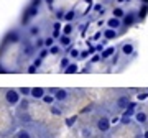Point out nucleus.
Returning a JSON list of instances; mask_svg holds the SVG:
<instances>
[{
  "instance_id": "obj_15",
  "label": "nucleus",
  "mask_w": 148,
  "mask_h": 138,
  "mask_svg": "<svg viewBox=\"0 0 148 138\" xmlns=\"http://www.w3.org/2000/svg\"><path fill=\"white\" fill-rule=\"evenodd\" d=\"M148 99V90L145 89V90H140V92H138L137 94V100L138 102H145Z\"/></svg>"
},
{
  "instance_id": "obj_21",
  "label": "nucleus",
  "mask_w": 148,
  "mask_h": 138,
  "mask_svg": "<svg viewBox=\"0 0 148 138\" xmlns=\"http://www.w3.org/2000/svg\"><path fill=\"white\" fill-rule=\"evenodd\" d=\"M89 56H90L89 49H82V51H81V59H87Z\"/></svg>"
},
{
  "instance_id": "obj_10",
  "label": "nucleus",
  "mask_w": 148,
  "mask_h": 138,
  "mask_svg": "<svg viewBox=\"0 0 148 138\" xmlns=\"http://www.w3.org/2000/svg\"><path fill=\"white\" fill-rule=\"evenodd\" d=\"M41 102H43V104H46V105H54V104H56V97H54V94L46 92L45 97L41 99Z\"/></svg>"
},
{
  "instance_id": "obj_18",
  "label": "nucleus",
  "mask_w": 148,
  "mask_h": 138,
  "mask_svg": "<svg viewBox=\"0 0 148 138\" xmlns=\"http://www.w3.org/2000/svg\"><path fill=\"white\" fill-rule=\"evenodd\" d=\"M18 92H20L23 97H30V94H32V89H30V87H20V89H18Z\"/></svg>"
},
{
  "instance_id": "obj_22",
  "label": "nucleus",
  "mask_w": 148,
  "mask_h": 138,
  "mask_svg": "<svg viewBox=\"0 0 148 138\" xmlns=\"http://www.w3.org/2000/svg\"><path fill=\"white\" fill-rule=\"evenodd\" d=\"M110 123H112V125H117V123H120V117H112V118H110Z\"/></svg>"
},
{
  "instance_id": "obj_11",
  "label": "nucleus",
  "mask_w": 148,
  "mask_h": 138,
  "mask_svg": "<svg viewBox=\"0 0 148 138\" xmlns=\"http://www.w3.org/2000/svg\"><path fill=\"white\" fill-rule=\"evenodd\" d=\"M15 138H33V135L28 132L27 128H21V130H18V132H16Z\"/></svg>"
},
{
  "instance_id": "obj_19",
  "label": "nucleus",
  "mask_w": 148,
  "mask_h": 138,
  "mask_svg": "<svg viewBox=\"0 0 148 138\" xmlns=\"http://www.w3.org/2000/svg\"><path fill=\"white\" fill-rule=\"evenodd\" d=\"M101 61H102V58H101V53H95V54H92V58L89 59V63H90V64L101 63Z\"/></svg>"
},
{
  "instance_id": "obj_9",
  "label": "nucleus",
  "mask_w": 148,
  "mask_h": 138,
  "mask_svg": "<svg viewBox=\"0 0 148 138\" xmlns=\"http://www.w3.org/2000/svg\"><path fill=\"white\" fill-rule=\"evenodd\" d=\"M115 51H117V48L115 46H107L104 51L101 53V58H102V61H109V59L115 54Z\"/></svg>"
},
{
  "instance_id": "obj_4",
  "label": "nucleus",
  "mask_w": 148,
  "mask_h": 138,
  "mask_svg": "<svg viewBox=\"0 0 148 138\" xmlns=\"http://www.w3.org/2000/svg\"><path fill=\"white\" fill-rule=\"evenodd\" d=\"M130 102H132L130 94H127V96H119V97H117V100H115V109H119L120 112H123L128 107Z\"/></svg>"
},
{
  "instance_id": "obj_17",
  "label": "nucleus",
  "mask_w": 148,
  "mask_h": 138,
  "mask_svg": "<svg viewBox=\"0 0 148 138\" xmlns=\"http://www.w3.org/2000/svg\"><path fill=\"white\" fill-rule=\"evenodd\" d=\"M133 117H127V115H120V123L122 125H125V127H127V125H132L133 123V120H132Z\"/></svg>"
},
{
  "instance_id": "obj_26",
  "label": "nucleus",
  "mask_w": 148,
  "mask_h": 138,
  "mask_svg": "<svg viewBox=\"0 0 148 138\" xmlns=\"http://www.w3.org/2000/svg\"><path fill=\"white\" fill-rule=\"evenodd\" d=\"M147 90H148V87H147Z\"/></svg>"
},
{
  "instance_id": "obj_1",
  "label": "nucleus",
  "mask_w": 148,
  "mask_h": 138,
  "mask_svg": "<svg viewBox=\"0 0 148 138\" xmlns=\"http://www.w3.org/2000/svg\"><path fill=\"white\" fill-rule=\"evenodd\" d=\"M3 94H5V102H7V105H10V107H15L16 104H20L21 100V94L18 92V89H5L3 90Z\"/></svg>"
},
{
  "instance_id": "obj_5",
  "label": "nucleus",
  "mask_w": 148,
  "mask_h": 138,
  "mask_svg": "<svg viewBox=\"0 0 148 138\" xmlns=\"http://www.w3.org/2000/svg\"><path fill=\"white\" fill-rule=\"evenodd\" d=\"M69 94H71V90L69 89H58L54 92V97H56V102H68L69 100Z\"/></svg>"
},
{
  "instance_id": "obj_24",
  "label": "nucleus",
  "mask_w": 148,
  "mask_h": 138,
  "mask_svg": "<svg viewBox=\"0 0 148 138\" xmlns=\"http://www.w3.org/2000/svg\"><path fill=\"white\" fill-rule=\"evenodd\" d=\"M142 135H143V138H148V128H147V130H145V132L142 133Z\"/></svg>"
},
{
  "instance_id": "obj_6",
  "label": "nucleus",
  "mask_w": 148,
  "mask_h": 138,
  "mask_svg": "<svg viewBox=\"0 0 148 138\" xmlns=\"http://www.w3.org/2000/svg\"><path fill=\"white\" fill-rule=\"evenodd\" d=\"M102 33H104V40H107V41L117 40V38L120 36V31H117V30H112V28H107V27L102 30Z\"/></svg>"
},
{
  "instance_id": "obj_16",
  "label": "nucleus",
  "mask_w": 148,
  "mask_h": 138,
  "mask_svg": "<svg viewBox=\"0 0 148 138\" xmlns=\"http://www.w3.org/2000/svg\"><path fill=\"white\" fill-rule=\"evenodd\" d=\"M49 112H51L53 115H56V117L63 115V109H59L58 105H49Z\"/></svg>"
},
{
  "instance_id": "obj_12",
  "label": "nucleus",
  "mask_w": 148,
  "mask_h": 138,
  "mask_svg": "<svg viewBox=\"0 0 148 138\" xmlns=\"http://www.w3.org/2000/svg\"><path fill=\"white\" fill-rule=\"evenodd\" d=\"M77 71H79V68H77V64H76V63H71L68 68L64 69V72H66V74H76Z\"/></svg>"
},
{
  "instance_id": "obj_20",
  "label": "nucleus",
  "mask_w": 148,
  "mask_h": 138,
  "mask_svg": "<svg viewBox=\"0 0 148 138\" xmlns=\"http://www.w3.org/2000/svg\"><path fill=\"white\" fill-rule=\"evenodd\" d=\"M135 113H137V109H125L122 112V115H127V117H135Z\"/></svg>"
},
{
  "instance_id": "obj_7",
  "label": "nucleus",
  "mask_w": 148,
  "mask_h": 138,
  "mask_svg": "<svg viewBox=\"0 0 148 138\" xmlns=\"http://www.w3.org/2000/svg\"><path fill=\"white\" fill-rule=\"evenodd\" d=\"M135 122L138 123V125H147L148 123V113L145 110H137V113H135Z\"/></svg>"
},
{
  "instance_id": "obj_25",
  "label": "nucleus",
  "mask_w": 148,
  "mask_h": 138,
  "mask_svg": "<svg viewBox=\"0 0 148 138\" xmlns=\"http://www.w3.org/2000/svg\"><path fill=\"white\" fill-rule=\"evenodd\" d=\"M137 138H143V135H138V137Z\"/></svg>"
},
{
  "instance_id": "obj_13",
  "label": "nucleus",
  "mask_w": 148,
  "mask_h": 138,
  "mask_svg": "<svg viewBox=\"0 0 148 138\" xmlns=\"http://www.w3.org/2000/svg\"><path fill=\"white\" fill-rule=\"evenodd\" d=\"M120 56H122L120 49H117L115 54H114V56H112V58L109 59V61H110V66H117V64H119V61H120Z\"/></svg>"
},
{
  "instance_id": "obj_14",
  "label": "nucleus",
  "mask_w": 148,
  "mask_h": 138,
  "mask_svg": "<svg viewBox=\"0 0 148 138\" xmlns=\"http://www.w3.org/2000/svg\"><path fill=\"white\" fill-rule=\"evenodd\" d=\"M68 56H69V58H73V59H81V49H77L76 46H74V48L69 51Z\"/></svg>"
},
{
  "instance_id": "obj_2",
  "label": "nucleus",
  "mask_w": 148,
  "mask_h": 138,
  "mask_svg": "<svg viewBox=\"0 0 148 138\" xmlns=\"http://www.w3.org/2000/svg\"><path fill=\"white\" fill-rule=\"evenodd\" d=\"M119 49H120V53L123 58H128V56H132V58H135L137 56V49H135V43L133 41H123L119 46Z\"/></svg>"
},
{
  "instance_id": "obj_8",
  "label": "nucleus",
  "mask_w": 148,
  "mask_h": 138,
  "mask_svg": "<svg viewBox=\"0 0 148 138\" xmlns=\"http://www.w3.org/2000/svg\"><path fill=\"white\" fill-rule=\"evenodd\" d=\"M48 90L45 89V87H33L32 89V94H30V97L32 99H36V100H41L43 97H45V94H46Z\"/></svg>"
},
{
  "instance_id": "obj_23",
  "label": "nucleus",
  "mask_w": 148,
  "mask_h": 138,
  "mask_svg": "<svg viewBox=\"0 0 148 138\" xmlns=\"http://www.w3.org/2000/svg\"><path fill=\"white\" fill-rule=\"evenodd\" d=\"M76 120H77V117H71V118L68 120V122H66V125H68V127H71V125H73V123L76 122Z\"/></svg>"
},
{
  "instance_id": "obj_3",
  "label": "nucleus",
  "mask_w": 148,
  "mask_h": 138,
  "mask_svg": "<svg viewBox=\"0 0 148 138\" xmlns=\"http://www.w3.org/2000/svg\"><path fill=\"white\" fill-rule=\"evenodd\" d=\"M95 127H97V130L101 133H107L109 130H110V127H112V123H110V118L109 117H99L97 118V122H95Z\"/></svg>"
}]
</instances>
